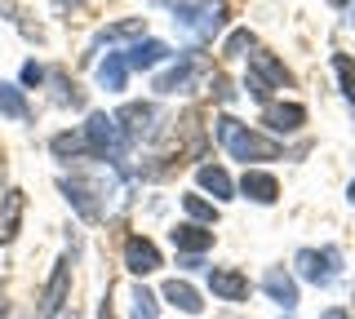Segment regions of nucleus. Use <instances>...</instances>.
Masks as SVG:
<instances>
[{"label":"nucleus","instance_id":"a878e982","mask_svg":"<svg viewBox=\"0 0 355 319\" xmlns=\"http://www.w3.org/2000/svg\"><path fill=\"white\" fill-rule=\"evenodd\" d=\"M125 36H142V18H125V23L107 27L103 36H98V45H103V40H125Z\"/></svg>","mask_w":355,"mask_h":319},{"label":"nucleus","instance_id":"0eeeda50","mask_svg":"<svg viewBox=\"0 0 355 319\" xmlns=\"http://www.w3.org/2000/svg\"><path fill=\"white\" fill-rule=\"evenodd\" d=\"M262 125L271 129V134H297V129L306 125V107L302 102H266Z\"/></svg>","mask_w":355,"mask_h":319},{"label":"nucleus","instance_id":"20e7f679","mask_svg":"<svg viewBox=\"0 0 355 319\" xmlns=\"http://www.w3.org/2000/svg\"><path fill=\"white\" fill-rule=\"evenodd\" d=\"M80 134L89 138L94 156H111V160H120V151H125V134H120L116 116H107V111H94V116L85 120Z\"/></svg>","mask_w":355,"mask_h":319},{"label":"nucleus","instance_id":"393cba45","mask_svg":"<svg viewBox=\"0 0 355 319\" xmlns=\"http://www.w3.org/2000/svg\"><path fill=\"white\" fill-rule=\"evenodd\" d=\"M187 80H191V62H178L173 71L155 75V89H160V93H178V89H182Z\"/></svg>","mask_w":355,"mask_h":319},{"label":"nucleus","instance_id":"cd10ccee","mask_svg":"<svg viewBox=\"0 0 355 319\" xmlns=\"http://www.w3.org/2000/svg\"><path fill=\"white\" fill-rule=\"evenodd\" d=\"M44 80V67H36V62H27L22 67V84H40Z\"/></svg>","mask_w":355,"mask_h":319},{"label":"nucleus","instance_id":"b1692460","mask_svg":"<svg viewBox=\"0 0 355 319\" xmlns=\"http://www.w3.org/2000/svg\"><path fill=\"white\" fill-rule=\"evenodd\" d=\"M129 302H133V319H160V306H155V293H147L138 284V289L129 293Z\"/></svg>","mask_w":355,"mask_h":319},{"label":"nucleus","instance_id":"7ed1b4c3","mask_svg":"<svg viewBox=\"0 0 355 319\" xmlns=\"http://www.w3.org/2000/svg\"><path fill=\"white\" fill-rule=\"evenodd\" d=\"M293 266H297V275H302L306 284L329 289V284L338 280V271H342V253L338 248H302L293 257Z\"/></svg>","mask_w":355,"mask_h":319},{"label":"nucleus","instance_id":"9b49d317","mask_svg":"<svg viewBox=\"0 0 355 319\" xmlns=\"http://www.w3.org/2000/svg\"><path fill=\"white\" fill-rule=\"evenodd\" d=\"M22 208H27V195H22L18 186H9V191L0 195V244H9V239L18 235V222H22Z\"/></svg>","mask_w":355,"mask_h":319},{"label":"nucleus","instance_id":"f8f14e48","mask_svg":"<svg viewBox=\"0 0 355 319\" xmlns=\"http://www.w3.org/2000/svg\"><path fill=\"white\" fill-rule=\"evenodd\" d=\"M125 266H129L133 275H151V271H160V248H155L151 239L133 235L129 244H125Z\"/></svg>","mask_w":355,"mask_h":319},{"label":"nucleus","instance_id":"aec40b11","mask_svg":"<svg viewBox=\"0 0 355 319\" xmlns=\"http://www.w3.org/2000/svg\"><path fill=\"white\" fill-rule=\"evenodd\" d=\"M182 208L191 213V222H196V226H214V222H218V204H209L205 195H196V191H191V195H182Z\"/></svg>","mask_w":355,"mask_h":319},{"label":"nucleus","instance_id":"4468645a","mask_svg":"<svg viewBox=\"0 0 355 319\" xmlns=\"http://www.w3.org/2000/svg\"><path fill=\"white\" fill-rule=\"evenodd\" d=\"M262 289H266V297H271V302H280L284 311H293V306H297V280H293L288 271H280V266L262 275Z\"/></svg>","mask_w":355,"mask_h":319},{"label":"nucleus","instance_id":"c756f323","mask_svg":"<svg viewBox=\"0 0 355 319\" xmlns=\"http://www.w3.org/2000/svg\"><path fill=\"white\" fill-rule=\"evenodd\" d=\"M351 204H355V182H351Z\"/></svg>","mask_w":355,"mask_h":319},{"label":"nucleus","instance_id":"f03ea898","mask_svg":"<svg viewBox=\"0 0 355 319\" xmlns=\"http://www.w3.org/2000/svg\"><path fill=\"white\" fill-rule=\"evenodd\" d=\"M244 84H249V93L266 107L275 89H288V84H293V75H288V67L275 58V53L253 49V53H249V80H244Z\"/></svg>","mask_w":355,"mask_h":319},{"label":"nucleus","instance_id":"c85d7f7f","mask_svg":"<svg viewBox=\"0 0 355 319\" xmlns=\"http://www.w3.org/2000/svg\"><path fill=\"white\" fill-rule=\"evenodd\" d=\"M320 319H347V315H342V311H324V315H320Z\"/></svg>","mask_w":355,"mask_h":319},{"label":"nucleus","instance_id":"dca6fc26","mask_svg":"<svg viewBox=\"0 0 355 319\" xmlns=\"http://www.w3.org/2000/svg\"><path fill=\"white\" fill-rule=\"evenodd\" d=\"M196 178H200L205 191H214V200H231V195H236V182H231L227 169H218V164H200Z\"/></svg>","mask_w":355,"mask_h":319},{"label":"nucleus","instance_id":"2eb2a0df","mask_svg":"<svg viewBox=\"0 0 355 319\" xmlns=\"http://www.w3.org/2000/svg\"><path fill=\"white\" fill-rule=\"evenodd\" d=\"M164 302H169V306H178L182 315H200V311H205L200 293H196L187 280H169V284H164Z\"/></svg>","mask_w":355,"mask_h":319},{"label":"nucleus","instance_id":"2f4dec72","mask_svg":"<svg viewBox=\"0 0 355 319\" xmlns=\"http://www.w3.org/2000/svg\"><path fill=\"white\" fill-rule=\"evenodd\" d=\"M338 5H342V0H338Z\"/></svg>","mask_w":355,"mask_h":319},{"label":"nucleus","instance_id":"9d476101","mask_svg":"<svg viewBox=\"0 0 355 319\" xmlns=\"http://www.w3.org/2000/svg\"><path fill=\"white\" fill-rule=\"evenodd\" d=\"M120 58H125V67H129V71H151L155 62L169 58V45H164V40H138V45H129L125 53H120Z\"/></svg>","mask_w":355,"mask_h":319},{"label":"nucleus","instance_id":"39448f33","mask_svg":"<svg viewBox=\"0 0 355 319\" xmlns=\"http://www.w3.org/2000/svg\"><path fill=\"white\" fill-rule=\"evenodd\" d=\"M67 289H71V257L62 253V257L53 262V275H49V284H44V293H40L36 319H58L62 302H67Z\"/></svg>","mask_w":355,"mask_h":319},{"label":"nucleus","instance_id":"f3484780","mask_svg":"<svg viewBox=\"0 0 355 319\" xmlns=\"http://www.w3.org/2000/svg\"><path fill=\"white\" fill-rule=\"evenodd\" d=\"M151 120H155V111H151V107H142V102H129V107H120V111H116L120 134H147Z\"/></svg>","mask_w":355,"mask_h":319},{"label":"nucleus","instance_id":"412c9836","mask_svg":"<svg viewBox=\"0 0 355 319\" xmlns=\"http://www.w3.org/2000/svg\"><path fill=\"white\" fill-rule=\"evenodd\" d=\"M49 147H53V156H62V160L67 156H94V147H89L85 134H58Z\"/></svg>","mask_w":355,"mask_h":319},{"label":"nucleus","instance_id":"a211bd4d","mask_svg":"<svg viewBox=\"0 0 355 319\" xmlns=\"http://www.w3.org/2000/svg\"><path fill=\"white\" fill-rule=\"evenodd\" d=\"M62 191H67V200L80 208V217H89V222L103 213V208L94 204V186H89V182H71V178H67V182H62Z\"/></svg>","mask_w":355,"mask_h":319},{"label":"nucleus","instance_id":"ddd939ff","mask_svg":"<svg viewBox=\"0 0 355 319\" xmlns=\"http://www.w3.org/2000/svg\"><path fill=\"white\" fill-rule=\"evenodd\" d=\"M173 248L187 253V257H200V253L214 248V230H205L196 222H182V226H173Z\"/></svg>","mask_w":355,"mask_h":319},{"label":"nucleus","instance_id":"6e6552de","mask_svg":"<svg viewBox=\"0 0 355 319\" xmlns=\"http://www.w3.org/2000/svg\"><path fill=\"white\" fill-rule=\"evenodd\" d=\"M240 195H244V200H253V204H275V200H280V182H275L271 173H262V169H244Z\"/></svg>","mask_w":355,"mask_h":319},{"label":"nucleus","instance_id":"6ab92c4d","mask_svg":"<svg viewBox=\"0 0 355 319\" xmlns=\"http://www.w3.org/2000/svg\"><path fill=\"white\" fill-rule=\"evenodd\" d=\"M0 116H9V120H27V98H22V89H14V84H5L0 80Z\"/></svg>","mask_w":355,"mask_h":319},{"label":"nucleus","instance_id":"f257e3e1","mask_svg":"<svg viewBox=\"0 0 355 319\" xmlns=\"http://www.w3.org/2000/svg\"><path fill=\"white\" fill-rule=\"evenodd\" d=\"M214 134H218V142L231 151L236 160H280V142H271V138H262V134H253L249 125H240L236 116H218V125H214Z\"/></svg>","mask_w":355,"mask_h":319},{"label":"nucleus","instance_id":"1a4fd4ad","mask_svg":"<svg viewBox=\"0 0 355 319\" xmlns=\"http://www.w3.org/2000/svg\"><path fill=\"white\" fill-rule=\"evenodd\" d=\"M209 289H214V297H222V302H244V297H249V280L231 266H214L209 271Z\"/></svg>","mask_w":355,"mask_h":319},{"label":"nucleus","instance_id":"423d86ee","mask_svg":"<svg viewBox=\"0 0 355 319\" xmlns=\"http://www.w3.org/2000/svg\"><path fill=\"white\" fill-rule=\"evenodd\" d=\"M178 14V23H187L191 31H200V36H218L222 27H227V5L222 0H205V5H178L173 9Z\"/></svg>","mask_w":355,"mask_h":319},{"label":"nucleus","instance_id":"bb28decb","mask_svg":"<svg viewBox=\"0 0 355 319\" xmlns=\"http://www.w3.org/2000/svg\"><path fill=\"white\" fill-rule=\"evenodd\" d=\"M244 49H258L253 31H231V40H227V58H240Z\"/></svg>","mask_w":355,"mask_h":319},{"label":"nucleus","instance_id":"5701e85b","mask_svg":"<svg viewBox=\"0 0 355 319\" xmlns=\"http://www.w3.org/2000/svg\"><path fill=\"white\" fill-rule=\"evenodd\" d=\"M333 71H338V80H342V93H347V102H351V111H355V58H347V53H338V58H333Z\"/></svg>","mask_w":355,"mask_h":319},{"label":"nucleus","instance_id":"4be33fe9","mask_svg":"<svg viewBox=\"0 0 355 319\" xmlns=\"http://www.w3.org/2000/svg\"><path fill=\"white\" fill-rule=\"evenodd\" d=\"M125 75H129L125 58H120V53H107V62L98 67V80H103L107 89H125Z\"/></svg>","mask_w":355,"mask_h":319},{"label":"nucleus","instance_id":"7c9ffc66","mask_svg":"<svg viewBox=\"0 0 355 319\" xmlns=\"http://www.w3.org/2000/svg\"><path fill=\"white\" fill-rule=\"evenodd\" d=\"M351 23H355V5H351Z\"/></svg>","mask_w":355,"mask_h":319}]
</instances>
